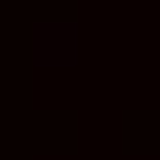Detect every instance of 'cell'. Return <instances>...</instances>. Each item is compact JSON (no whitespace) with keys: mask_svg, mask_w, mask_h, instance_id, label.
I'll return each mask as SVG.
<instances>
[{"mask_svg":"<svg viewBox=\"0 0 160 160\" xmlns=\"http://www.w3.org/2000/svg\"><path fill=\"white\" fill-rule=\"evenodd\" d=\"M33 61L39 66H72L78 61V28L72 22H33Z\"/></svg>","mask_w":160,"mask_h":160,"instance_id":"obj_1","label":"cell"}]
</instances>
